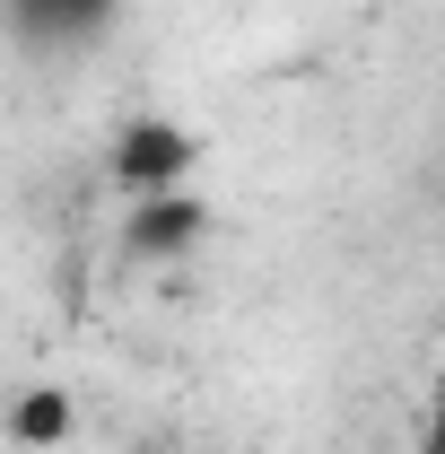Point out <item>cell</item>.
<instances>
[{
  "mask_svg": "<svg viewBox=\"0 0 445 454\" xmlns=\"http://www.w3.org/2000/svg\"><path fill=\"white\" fill-rule=\"evenodd\" d=\"M192 158H201V140L192 131H175V122H131L122 140H113V175L149 201V192H183V175H192Z\"/></svg>",
  "mask_w": 445,
  "mask_h": 454,
  "instance_id": "6da1fadb",
  "label": "cell"
},
{
  "mask_svg": "<svg viewBox=\"0 0 445 454\" xmlns=\"http://www.w3.org/2000/svg\"><path fill=\"white\" fill-rule=\"evenodd\" d=\"M201 227H210V219H201L192 192H149V201L131 210V254H149V262H158V254H183Z\"/></svg>",
  "mask_w": 445,
  "mask_h": 454,
  "instance_id": "7a4b0ae2",
  "label": "cell"
},
{
  "mask_svg": "<svg viewBox=\"0 0 445 454\" xmlns=\"http://www.w3.org/2000/svg\"><path fill=\"white\" fill-rule=\"evenodd\" d=\"M18 9V35L27 44H70V35H97L113 0H9Z\"/></svg>",
  "mask_w": 445,
  "mask_h": 454,
  "instance_id": "3957f363",
  "label": "cell"
},
{
  "mask_svg": "<svg viewBox=\"0 0 445 454\" xmlns=\"http://www.w3.org/2000/svg\"><path fill=\"white\" fill-rule=\"evenodd\" d=\"M9 428H18V446H53V437H70V394H27Z\"/></svg>",
  "mask_w": 445,
  "mask_h": 454,
  "instance_id": "277c9868",
  "label": "cell"
},
{
  "mask_svg": "<svg viewBox=\"0 0 445 454\" xmlns=\"http://www.w3.org/2000/svg\"><path fill=\"white\" fill-rule=\"evenodd\" d=\"M428 454H445V358H437V385H428Z\"/></svg>",
  "mask_w": 445,
  "mask_h": 454,
  "instance_id": "5b68a950",
  "label": "cell"
}]
</instances>
